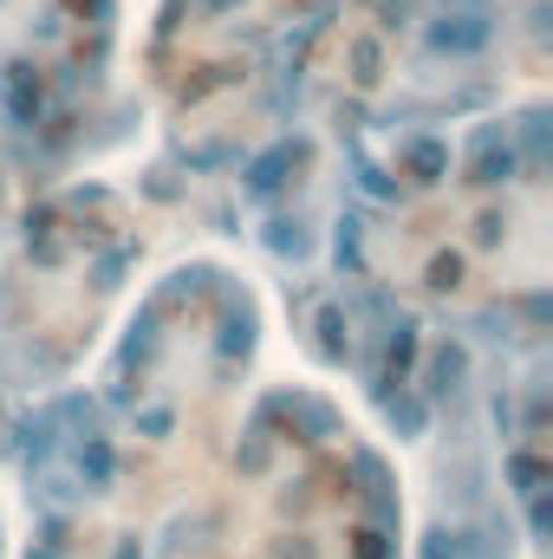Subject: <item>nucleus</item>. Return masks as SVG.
Instances as JSON below:
<instances>
[{
    "instance_id": "obj_1",
    "label": "nucleus",
    "mask_w": 553,
    "mask_h": 559,
    "mask_svg": "<svg viewBox=\"0 0 553 559\" xmlns=\"http://www.w3.org/2000/svg\"><path fill=\"white\" fill-rule=\"evenodd\" d=\"M365 488L352 449L280 436L261 462V481L235 488L222 521L202 534L196 559H365Z\"/></svg>"
}]
</instances>
